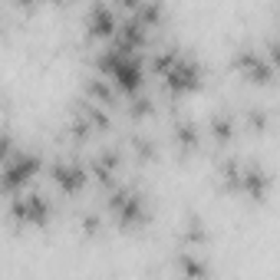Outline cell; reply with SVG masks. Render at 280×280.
<instances>
[{"label":"cell","mask_w":280,"mask_h":280,"mask_svg":"<svg viewBox=\"0 0 280 280\" xmlns=\"http://www.w3.org/2000/svg\"><path fill=\"white\" fill-rule=\"evenodd\" d=\"M86 26L92 33H109L112 26H116V14H112L106 4H92L89 14H86Z\"/></svg>","instance_id":"6da1fadb"}]
</instances>
